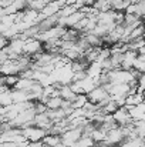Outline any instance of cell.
Masks as SVG:
<instances>
[{
  "label": "cell",
  "mask_w": 145,
  "mask_h": 147,
  "mask_svg": "<svg viewBox=\"0 0 145 147\" xmlns=\"http://www.w3.org/2000/svg\"><path fill=\"white\" fill-rule=\"evenodd\" d=\"M87 98H88L90 103L98 104L100 107H104V106L111 100V96L108 94V92H107L102 86H97L96 89H93V90L87 94Z\"/></svg>",
  "instance_id": "6da1fadb"
},
{
  "label": "cell",
  "mask_w": 145,
  "mask_h": 147,
  "mask_svg": "<svg viewBox=\"0 0 145 147\" xmlns=\"http://www.w3.org/2000/svg\"><path fill=\"white\" fill-rule=\"evenodd\" d=\"M21 134L24 136V139L30 143H39L43 142V139L47 136V131L37 127V126H29V127H23L21 129Z\"/></svg>",
  "instance_id": "7a4b0ae2"
},
{
  "label": "cell",
  "mask_w": 145,
  "mask_h": 147,
  "mask_svg": "<svg viewBox=\"0 0 145 147\" xmlns=\"http://www.w3.org/2000/svg\"><path fill=\"white\" fill-rule=\"evenodd\" d=\"M41 51H44V49H43V43H41L39 39L31 37V39H27V40H26L24 49H23V54L33 57V56L41 53Z\"/></svg>",
  "instance_id": "3957f363"
},
{
  "label": "cell",
  "mask_w": 145,
  "mask_h": 147,
  "mask_svg": "<svg viewBox=\"0 0 145 147\" xmlns=\"http://www.w3.org/2000/svg\"><path fill=\"white\" fill-rule=\"evenodd\" d=\"M81 137H83L81 129H68L67 131L63 133V136H61V143H63L64 146L70 147V146H73V144H76Z\"/></svg>",
  "instance_id": "277c9868"
},
{
  "label": "cell",
  "mask_w": 145,
  "mask_h": 147,
  "mask_svg": "<svg viewBox=\"0 0 145 147\" xmlns=\"http://www.w3.org/2000/svg\"><path fill=\"white\" fill-rule=\"evenodd\" d=\"M112 117H114L115 123H117L120 127L128 126V124L132 123V119H131V116H130V111H128L125 107H120V109L112 114Z\"/></svg>",
  "instance_id": "5b68a950"
},
{
  "label": "cell",
  "mask_w": 145,
  "mask_h": 147,
  "mask_svg": "<svg viewBox=\"0 0 145 147\" xmlns=\"http://www.w3.org/2000/svg\"><path fill=\"white\" fill-rule=\"evenodd\" d=\"M137 57H138V53H137V51H132V50L125 51V53H124V60H122V63H121V70H125V71L132 70L134 61H135Z\"/></svg>",
  "instance_id": "8992f818"
},
{
  "label": "cell",
  "mask_w": 145,
  "mask_h": 147,
  "mask_svg": "<svg viewBox=\"0 0 145 147\" xmlns=\"http://www.w3.org/2000/svg\"><path fill=\"white\" fill-rule=\"evenodd\" d=\"M128 111H130V116H131L132 121L142 120V117L145 116V103H141V104H138V106H134V107L130 109Z\"/></svg>",
  "instance_id": "52a82bcc"
},
{
  "label": "cell",
  "mask_w": 145,
  "mask_h": 147,
  "mask_svg": "<svg viewBox=\"0 0 145 147\" xmlns=\"http://www.w3.org/2000/svg\"><path fill=\"white\" fill-rule=\"evenodd\" d=\"M101 73H102V69H101L100 63H91L87 69V76L94 79L96 82H98V77L101 76Z\"/></svg>",
  "instance_id": "ba28073f"
},
{
  "label": "cell",
  "mask_w": 145,
  "mask_h": 147,
  "mask_svg": "<svg viewBox=\"0 0 145 147\" xmlns=\"http://www.w3.org/2000/svg\"><path fill=\"white\" fill-rule=\"evenodd\" d=\"M131 4V1L130 0H112V3H111V10H114V11H125V9L128 7Z\"/></svg>",
  "instance_id": "9c48e42d"
},
{
  "label": "cell",
  "mask_w": 145,
  "mask_h": 147,
  "mask_svg": "<svg viewBox=\"0 0 145 147\" xmlns=\"http://www.w3.org/2000/svg\"><path fill=\"white\" fill-rule=\"evenodd\" d=\"M63 103L64 100L61 97H50L46 106H47V110H58V109H63Z\"/></svg>",
  "instance_id": "30bf717a"
},
{
  "label": "cell",
  "mask_w": 145,
  "mask_h": 147,
  "mask_svg": "<svg viewBox=\"0 0 145 147\" xmlns=\"http://www.w3.org/2000/svg\"><path fill=\"white\" fill-rule=\"evenodd\" d=\"M61 143V137L60 136H54V134H47L43 139V144L44 147H55Z\"/></svg>",
  "instance_id": "8fae6325"
},
{
  "label": "cell",
  "mask_w": 145,
  "mask_h": 147,
  "mask_svg": "<svg viewBox=\"0 0 145 147\" xmlns=\"http://www.w3.org/2000/svg\"><path fill=\"white\" fill-rule=\"evenodd\" d=\"M111 3H112V0H96L93 7L100 13L101 11H108V10H111Z\"/></svg>",
  "instance_id": "7c38bea8"
},
{
  "label": "cell",
  "mask_w": 145,
  "mask_h": 147,
  "mask_svg": "<svg viewBox=\"0 0 145 147\" xmlns=\"http://www.w3.org/2000/svg\"><path fill=\"white\" fill-rule=\"evenodd\" d=\"M77 11H80V10L76 7V4H68V6H64V7L60 9V11H58V17H68V16L77 13Z\"/></svg>",
  "instance_id": "4fadbf2b"
},
{
  "label": "cell",
  "mask_w": 145,
  "mask_h": 147,
  "mask_svg": "<svg viewBox=\"0 0 145 147\" xmlns=\"http://www.w3.org/2000/svg\"><path fill=\"white\" fill-rule=\"evenodd\" d=\"M87 101H88L87 94H77L76 98L71 101V106H73V109H83L87 104Z\"/></svg>",
  "instance_id": "5bb4252c"
},
{
  "label": "cell",
  "mask_w": 145,
  "mask_h": 147,
  "mask_svg": "<svg viewBox=\"0 0 145 147\" xmlns=\"http://www.w3.org/2000/svg\"><path fill=\"white\" fill-rule=\"evenodd\" d=\"M10 104H13L11 92H9V90H3V92H0V106L7 107V106H10Z\"/></svg>",
  "instance_id": "9a60e30c"
},
{
  "label": "cell",
  "mask_w": 145,
  "mask_h": 147,
  "mask_svg": "<svg viewBox=\"0 0 145 147\" xmlns=\"http://www.w3.org/2000/svg\"><path fill=\"white\" fill-rule=\"evenodd\" d=\"M118 109H120V106H118V104H117L112 98H111V100H110V101L104 106V107H101V111H102L104 114H114Z\"/></svg>",
  "instance_id": "2e32d148"
},
{
  "label": "cell",
  "mask_w": 145,
  "mask_h": 147,
  "mask_svg": "<svg viewBox=\"0 0 145 147\" xmlns=\"http://www.w3.org/2000/svg\"><path fill=\"white\" fill-rule=\"evenodd\" d=\"M144 33H145L144 24H142V26H138V27H135V29H134V30L131 32V34H130V43H131V42H134V40L142 39Z\"/></svg>",
  "instance_id": "e0dca14e"
},
{
  "label": "cell",
  "mask_w": 145,
  "mask_h": 147,
  "mask_svg": "<svg viewBox=\"0 0 145 147\" xmlns=\"http://www.w3.org/2000/svg\"><path fill=\"white\" fill-rule=\"evenodd\" d=\"M76 146L77 147H94L96 143H94V140H93L90 136H83V137L76 143Z\"/></svg>",
  "instance_id": "ac0fdd59"
},
{
  "label": "cell",
  "mask_w": 145,
  "mask_h": 147,
  "mask_svg": "<svg viewBox=\"0 0 145 147\" xmlns=\"http://www.w3.org/2000/svg\"><path fill=\"white\" fill-rule=\"evenodd\" d=\"M105 136H107V133H105V131H102L101 129H98V127H97L96 130H94V131L91 133V136H90V137H91V139L94 140V143L97 144V143L102 142V140L105 139Z\"/></svg>",
  "instance_id": "d6986e66"
},
{
  "label": "cell",
  "mask_w": 145,
  "mask_h": 147,
  "mask_svg": "<svg viewBox=\"0 0 145 147\" xmlns=\"http://www.w3.org/2000/svg\"><path fill=\"white\" fill-rule=\"evenodd\" d=\"M17 80H19V76H4V86L7 89L9 87H14Z\"/></svg>",
  "instance_id": "ffe728a7"
},
{
  "label": "cell",
  "mask_w": 145,
  "mask_h": 147,
  "mask_svg": "<svg viewBox=\"0 0 145 147\" xmlns=\"http://www.w3.org/2000/svg\"><path fill=\"white\" fill-rule=\"evenodd\" d=\"M135 11H137V4H130L127 9H125V11L124 13H127V14H135Z\"/></svg>",
  "instance_id": "44dd1931"
},
{
  "label": "cell",
  "mask_w": 145,
  "mask_h": 147,
  "mask_svg": "<svg viewBox=\"0 0 145 147\" xmlns=\"http://www.w3.org/2000/svg\"><path fill=\"white\" fill-rule=\"evenodd\" d=\"M137 53H138V54H145V46H142L141 49H140L138 51H137Z\"/></svg>",
  "instance_id": "7402d4cb"
},
{
  "label": "cell",
  "mask_w": 145,
  "mask_h": 147,
  "mask_svg": "<svg viewBox=\"0 0 145 147\" xmlns=\"http://www.w3.org/2000/svg\"><path fill=\"white\" fill-rule=\"evenodd\" d=\"M130 1H131L132 4H138V3H140V1H142V0H130Z\"/></svg>",
  "instance_id": "603a6c76"
},
{
  "label": "cell",
  "mask_w": 145,
  "mask_h": 147,
  "mask_svg": "<svg viewBox=\"0 0 145 147\" xmlns=\"http://www.w3.org/2000/svg\"><path fill=\"white\" fill-rule=\"evenodd\" d=\"M0 67H1V63H0Z\"/></svg>",
  "instance_id": "cb8c5ba5"
}]
</instances>
